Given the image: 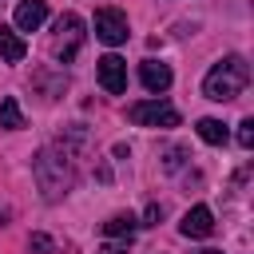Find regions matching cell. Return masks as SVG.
I'll return each instance as SVG.
<instances>
[{"label":"cell","mask_w":254,"mask_h":254,"mask_svg":"<svg viewBox=\"0 0 254 254\" xmlns=\"http://www.w3.org/2000/svg\"><path fill=\"white\" fill-rule=\"evenodd\" d=\"M139 79H143V87H147V91H155V95H159V91H167V87H171V67H167V64H159V60H143V64H139Z\"/></svg>","instance_id":"obj_9"},{"label":"cell","mask_w":254,"mask_h":254,"mask_svg":"<svg viewBox=\"0 0 254 254\" xmlns=\"http://www.w3.org/2000/svg\"><path fill=\"white\" fill-rule=\"evenodd\" d=\"M179 230H183L187 238H206V234L214 230V214H210V206H190V210L183 214Z\"/></svg>","instance_id":"obj_7"},{"label":"cell","mask_w":254,"mask_h":254,"mask_svg":"<svg viewBox=\"0 0 254 254\" xmlns=\"http://www.w3.org/2000/svg\"><path fill=\"white\" fill-rule=\"evenodd\" d=\"M95 75H99V87H103L107 95L127 91V60H119L115 52H107V56L95 64Z\"/></svg>","instance_id":"obj_6"},{"label":"cell","mask_w":254,"mask_h":254,"mask_svg":"<svg viewBox=\"0 0 254 254\" xmlns=\"http://www.w3.org/2000/svg\"><path fill=\"white\" fill-rule=\"evenodd\" d=\"M28 56V44L16 36V28H4L0 24V60H8V64H20Z\"/></svg>","instance_id":"obj_10"},{"label":"cell","mask_w":254,"mask_h":254,"mask_svg":"<svg viewBox=\"0 0 254 254\" xmlns=\"http://www.w3.org/2000/svg\"><path fill=\"white\" fill-rule=\"evenodd\" d=\"M183 155H187V147H167L163 167H167V171H179V167H183Z\"/></svg>","instance_id":"obj_15"},{"label":"cell","mask_w":254,"mask_h":254,"mask_svg":"<svg viewBox=\"0 0 254 254\" xmlns=\"http://www.w3.org/2000/svg\"><path fill=\"white\" fill-rule=\"evenodd\" d=\"M95 254H127V238H123V242H107V246H99Z\"/></svg>","instance_id":"obj_17"},{"label":"cell","mask_w":254,"mask_h":254,"mask_svg":"<svg viewBox=\"0 0 254 254\" xmlns=\"http://www.w3.org/2000/svg\"><path fill=\"white\" fill-rule=\"evenodd\" d=\"M127 119L135 127H179V111L163 99H143V103H131L127 107Z\"/></svg>","instance_id":"obj_3"},{"label":"cell","mask_w":254,"mask_h":254,"mask_svg":"<svg viewBox=\"0 0 254 254\" xmlns=\"http://www.w3.org/2000/svg\"><path fill=\"white\" fill-rule=\"evenodd\" d=\"M194 131H198V139H202V143H210V147L226 143V123H222V119H198V123H194Z\"/></svg>","instance_id":"obj_11"},{"label":"cell","mask_w":254,"mask_h":254,"mask_svg":"<svg viewBox=\"0 0 254 254\" xmlns=\"http://www.w3.org/2000/svg\"><path fill=\"white\" fill-rule=\"evenodd\" d=\"M246 83H250V64H246L242 56H226V60H218V64L206 71V79H202V95L214 99V103H226V99L242 95Z\"/></svg>","instance_id":"obj_1"},{"label":"cell","mask_w":254,"mask_h":254,"mask_svg":"<svg viewBox=\"0 0 254 254\" xmlns=\"http://www.w3.org/2000/svg\"><path fill=\"white\" fill-rule=\"evenodd\" d=\"M0 127H8V131H20L24 127V111H20L16 95H4L0 99Z\"/></svg>","instance_id":"obj_12"},{"label":"cell","mask_w":254,"mask_h":254,"mask_svg":"<svg viewBox=\"0 0 254 254\" xmlns=\"http://www.w3.org/2000/svg\"><path fill=\"white\" fill-rule=\"evenodd\" d=\"M238 147H246V151L254 147V119H242L238 123Z\"/></svg>","instance_id":"obj_14"},{"label":"cell","mask_w":254,"mask_h":254,"mask_svg":"<svg viewBox=\"0 0 254 254\" xmlns=\"http://www.w3.org/2000/svg\"><path fill=\"white\" fill-rule=\"evenodd\" d=\"M32 250L48 254V250H52V238H48V234H32Z\"/></svg>","instance_id":"obj_16"},{"label":"cell","mask_w":254,"mask_h":254,"mask_svg":"<svg viewBox=\"0 0 254 254\" xmlns=\"http://www.w3.org/2000/svg\"><path fill=\"white\" fill-rule=\"evenodd\" d=\"M56 32H60V48H56V56H60V64H71L75 52H79V44H83V20H79L75 12H67V16L56 20Z\"/></svg>","instance_id":"obj_4"},{"label":"cell","mask_w":254,"mask_h":254,"mask_svg":"<svg viewBox=\"0 0 254 254\" xmlns=\"http://www.w3.org/2000/svg\"><path fill=\"white\" fill-rule=\"evenodd\" d=\"M135 226H139V222H135L131 214H115V218H107V222H103V234H107V238H131V234H135Z\"/></svg>","instance_id":"obj_13"},{"label":"cell","mask_w":254,"mask_h":254,"mask_svg":"<svg viewBox=\"0 0 254 254\" xmlns=\"http://www.w3.org/2000/svg\"><path fill=\"white\" fill-rule=\"evenodd\" d=\"M127 16L119 12V8H99L95 12V36L107 44V48H119L123 40H127Z\"/></svg>","instance_id":"obj_5"},{"label":"cell","mask_w":254,"mask_h":254,"mask_svg":"<svg viewBox=\"0 0 254 254\" xmlns=\"http://www.w3.org/2000/svg\"><path fill=\"white\" fill-rule=\"evenodd\" d=\"M36 179H40L44 194H48V198H56L60 190H67V187H71L75 171H71L67 155H56V151L48 147V151H40V155H36Z\"/></svg>","instance_id":"obj_2"},{"label":"cell","mask_w":254,"mask_h":254,"mask_svg":"<svg viewBox=\"0 0 254 254\" xmlns=\"http://www.w3.org/2000/svg\"><path fill=\"white\" fill-rule=\"evenodd\" d=\"M202 254H222V250H202Z\"/></svg>","instance_id":"obj_18"},{"label":"cell","mask_w":254,"mask_h":254,"mask_svg":"<svg viewBox=\"0 0 254 254\" xmlns=\"http://www.w3.org/2000/svg\"><path fill=\"white\" fill-rule=\"evenodd\" d=\"M48 20V4L44 0H20L16 4V32H36Z\"/></svg>","instance_id":"obj_8"}]
</instances>
